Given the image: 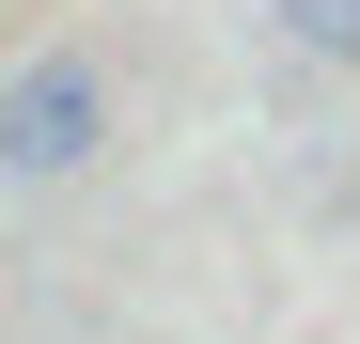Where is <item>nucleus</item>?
Instances as JSON below:
<instances>
[{"instance_id": "obj_2", "label": "nucleus", "mask_w": 360, "mask_h": 344, "mask_svg": "<svg viewBox=\"0 0 360 344\" xmlns=\"http://www.w3.org/2000/svg\"><path fill=\"white\" fill-rule=\"evenodd\" d=\"M282 32L314 47V63H360V0H282Z\"/></svg>"}, {"instance_id": "obj_1", "label": "nucleus", "mask_w": 360, "mask_h": 344, "mask_svg": "<svg viewBox=\"0 0 360 344\" xmlns=\"http://www.w3.org/2000/svg\"><path fill=\"white\" fill-rule=\"evenodd\" d=\"M110 141V79H94V47H47V63H16L0 79V172H79Z\"/></svg>"}]
</instances>
